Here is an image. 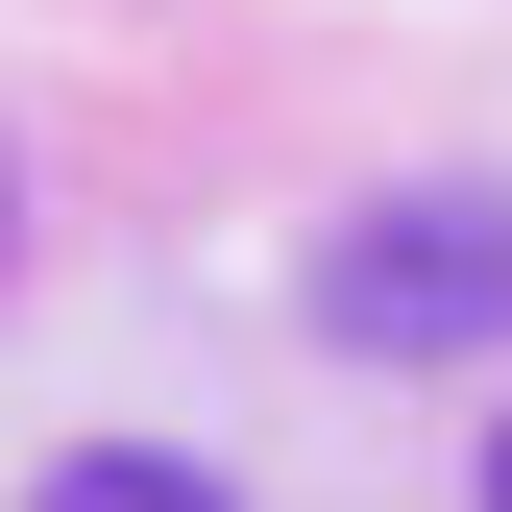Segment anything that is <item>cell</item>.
<instances>
[{
  "instance_id": "1",
  "label": "cell",
  "mask_w": 512,
  "mask_h": 512,
  "mask_svg": "<svg viewBox=\"0 0 512 512\" xmlns=\"http://www.w3.org/2000/svg\"><path fill=\"white\" fill-rule=\"evenodd\" d=\"M317 342L342 366H512V171H415V196L317 220Z\"/></svg>"
},
{
  "instance_id": "2",
  "label": "cell",
  "mask_w": 512,
  "mask_h": 512,
  "mask_svg": "<svg viewBox=\"0 0 512 512\" xmlns=\"http://www.w3.org/2000/svg\"><path fill=\"white\" fill-rule=\"evenodd\" d=\"M25 512H220V464H171V439H74V464H25Z\"/></svg>"
},
{
  "instance_id": "3",
  "label": "cell",
  "mask_w": 512,
  "mask_h": 512,
  "mask_svg": "<svg viewBox=\"0 0 512 512\" xmlns=\"http://www.w3.org/2000/svg\"><path fill=\"white\" fill-rule=\"evenodd\" d=\"M488 512H512V415H488Z\"/></svg>"
}]
</instances>
